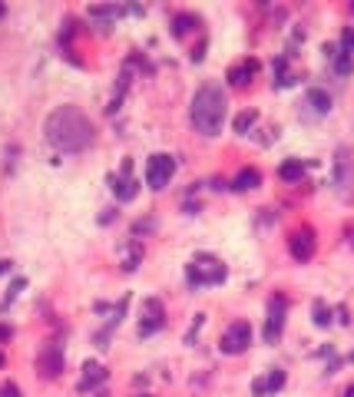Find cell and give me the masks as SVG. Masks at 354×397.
<instances>
[{
	"mask_svg": "<svg viewBox=\"0 0 354 397\" xmlns=\"http://www.w3.org/2000/svg\"><path fill=\"white\" fill-rule=\"evenodd\" d=\"M37 367H40L43 377H56V374H60V371H63V351H60V344H54V341L43 344Z\"/></svg>",
	"mask_w": 354,
	"mask_h": 397,
	"instance_id": "obj_9",
	"label": "cell"
},
{
	"mask_svg": "<svg viewBox=\"0 0 354 397\" xmlns=\"http://www.w3.org/2000/svg\"><path fill=\"white\" fill-rule=\"evenodd\" d=\"M11 269H13V262H0V275H7Z\"/></svg>",
	"mask_w": 354,
	"mask_h": 397,
	"instance_id": "obj_26",
	"label": "cell"
},
{
	"mask_svg": "<svg viewBox=\"0 0 354 397\" xmlns=\"http://www.w3.org/2000/svg\"><path fill=\"white\" fill-rule=\"evenodd\" d=\"M341 50L354 56V27H344L341 30Z\"/></svg>",
	"mask_w": 354,
	"mask_h": 397,
	"instance_id": "obj_22",
	"label": "cell"
},
{
	"mask_svg": "<svg viewBox=\"0 0 354 397\" xmlns=\"http://www.w3.org/2000/svg\"><path fill=\"white\" fill-rule=\"evenodd\" d=\"M193 126L202 133V136H219L222 133V123H226V93L219 83H202L199 93L193 97Z\"/></svg>",
	"mask_w": 354,
	"mask_h": 397,
	"instance_id": "obj_2",
	"label": "cell"
},
{
	"mask_svg": "<svg viewBox=\"0 0 354 397\" xmlns=\"http://www.w3.org/2000/svg\"><path fill=\"white\" fill-rule=\"evenodd\" d=\"M156 328H162V301L159 298H146V305H142L140 331L142 334H152Z\"/></svg>",
	"mask_w": 354,
	"mask_h": 397,
	"instance_id": "obj_12",
	"label": "cell"
},
{
	"mask_svg": "<svg viewBox=\"0 0 354 397\" xmlns=\"http://www.w3.org/2000/svg\"><path fill=\"white\" fill-rule=\"evenodd\" d=\"M248 344H252V328H248V322L228 324L226 334H222V351H226V355H242Z\"/></svg>",
	"mask_w": 354,
	"mask_h": 397,
	"instance_id": "obj_6",
	"label": "cell"
},
{
	"mask_svg": "<svg viewBox=\"0 0 354 397\" xmlns=\"http://www.w3.org/2000/svg\"><path fill=\"white\" fill-rule=\"evenodd\" d=\"M0 17H4V4H0Z\"/></svg>",
	"mask_w": 354,
	"mask_h": 397,
	"instance_id": "obj_28",
	"label": "cell"
},
{
	"mask_svg": "<svg viewBox=\"0 0 354 397\" xmlns=\"http://www.w3.org/2000/svg\"><path fill=\"white\" fill-rule=\"evenodd\" d=\"M0 367H4V355H0Z\"/></svg>",
	"mask_w": 354,
	"mask_h": 397,
	"instance_id": "obj_29",
	"label": "cell"
},
{
	"mask_svg": "<svg viewBox=\"0 0 354 397\" xmlns=\"http://www.w3.org/2000/svg\"><path fill=\"white\" fill-rule=\"evenodd\" d=\"M315 245H318V238H315L312 228H298V232L288 238V252L298 258V262H308V258L315 255Z\"/></svg>",
	"mask_w": 354,
	"mask_h": 397,
	"instance_id": "obj_8",
	"label": "cell"
},
{
	"mask_svg": "<svg viewBox=\"0 0 354 397\" xmlns=\"http://www.w3.org/2000/svg\"><path fill=\"white\" fill-rule=\"evenodd\" d=\"M47 140L60 152H83L93 146V123L80 106H60L47 116Z\"/></svg>",
	"mask_w": 354,
	"mask_h": 397,
	"instance_id": "obj_1",
	"label": "cell"
},
{
	"mask_svg": "<svg viewBox=\"0 0 354 397\" xmlns=\"http://www.w3.org/2000/svg\"><path fill=\"white\" fill-rule=\"evenodd\" d=\"M195 23H199V17H193V13H179V17L172 20V33H176V37H185L189 30H195Z\"/></svg>",
	"mask_w": 354,
	"mask_h": 397,
	"instance_id": "obj_19",
	"label": "cell"
},
{
	"mask_svg": "<svg viewBox=\"0 0 354 397\" xmlns=\"http://www.w3.org/2000/svg\"><path fill=\"white\" fill-rule=\"evenodd\" d=\"M324 54L334 60V73H338V76H348L354 70V56L351 54H344V50H338V54H334V47H324Z\"/></svg>",
	"mask_w": 354,
	"mask_h": 397,
	"instance_id": "obj_18",
	"label": "cell"
},
{
	"mask_svg": "<svg viewBox=\"0 0 354 397\" xmlns=\"http://www.w3.org/2000/svg\"><path fill=\"white\" fill-rule=\"evenodd\" d=\"M315 324H318V328H328V324H331V312H328L324 301H315Z\"/></svg>",
	"mask_w": 354,
	"mask_h": 397,
	"instance_id": "obj_21",
	"label": "cell"
},
{
	"mask_svg": "<svg viewBox=\"0 0 354 397\" xmlns=\"http://www.w3.org/2000/svg\"><path fill=\"white\" fill-rule=\"evenodd\" d=\"M0 394H4V397H20V391H17L13 384H4V387H0Z\"/></svg>",
	"mask_w": 354,
	"mask_h": 397,
	"instance_id": "obj_24",
	"label": "cell"
},
{
	"mask_svg": "<svg viewBox=\"0 0 354 397\" xmlns=\"http://www.w3.org/2000/svg\"><path fill=\"white\" fill-rule=\"evenodd\" d=\"M106 381V367L97 365V361H86L83 365V377H80V391H93Z\"/></svg>",
	"mask_w": 354,
	"mask_h": 397,
	"instance_id": "obj_15",
	"label": "cell"
},
{
	"mask_svg": "<svg viewBox=\"0 0 354 397\" xmlns=\"http://www.w3.org/2000/svg\"><path fill=\"white\" fill-rule=\"evenodd\" d=\"M305 109L312 113V116H328L331 113V97H328V90H308V97H305Z\"/></svg>",
	"mask_w": 354,
	"mask_h": 397,
	"instance_id": "obj_14",
	"label": "cell"
},
{
	"mask_svg": "<svg viewBox=\"0 0 354 397\" xmlns=\"http://www.w3.org/2000/svg\"><path fill=\"white\" fill-rule=\"evenodd\" d=\"M255 73H258V60L255 56H248V60H242V63H236L232 70H228V83L232 86H248L252 80H255Z\"/></svg>",
	"mask_w": 354,
	"mask_h": 397,
	"instance_id": "obj_13",
	"label": "cell"
},
{
	"mask_svg": "<svg viewBox=\"0 0 354 397\" xmlns=\"http://www.w3.org/2000/svg\"><path fill=\"white\" fill-rule=\"evenodd\" d=\"M344 397H354V384H351V387H348V391H344Z\"/></svg>",
	"mask_w": 354,
	"mask_h": 397,
	"instance_id": "obj_27",
	"label": "cell"
},
{
	"mask_svg": "<svg viewBox=\"0 0 354 397\" xmlns=\"http://www.w3.org/2000/svg\"><path fill=\"white\" fill-rule=\"evenodd\" d=\"M226 275H228L226 265H222L219 258H212V255H199L195 262L185 265V279H189L193 288H202V285H222Z\"/></svg>",
	"mask_w": 354,
	"mask_h": 397,
	"instance_id": "obj_3",
	"label": "cell"
},
{
	"mask_svg": "<svg viewBox=\"0 0 354 397\" xmlns=\"http://www.w3.org/2000/svg\"><path fill=\"white\" fill-rule=\"evenodd\" d=\"M106 183H109V189H113V195H116L119 202H133V199H136V193H140L136 176H119V172H109Z\"/></svg>",
	"mask_w": 354,
	"mask_h": 397,
	"instance_id": "obj_11",
	"label": "cell"
},
{
	"mask_svg": "<svg viewBox=\"0 0 354 397\" xmlns=\"http://www.w3.org/2000/svg\"><path fill=\"white\" fill-rule=\"evenodd\" d=\"M172 172H176V159L172 156H166V152H159V156H149V166H146V183H149V189H166V185L172 183Z\"/></svg>",
	"mask_w": 354,
	"mask_h": 397,
	"instance_id": "obj_5",
	"label": "cell"
},
{
	"mask_svg": "<svg viewBox=\"0 0 354 397\" xmlns=\"http://www.w3.org/2000/svg\"><path fill=\"white\" fill-rule=\"evenodd\" d=\"M334 314H338V322H341V324H348V322H351V318H348V308H344V305H341V308H338V312H334Z\"/></svg>",
	"mask_w": 354,
	"mask_h": 397,
	"instance_id": "obj_25",
	"label": "cell"
},
{
	"mask_svg": "<svg viewBox=\"0 0 354 397\" xmlns=\"http://www.w3.org/2000/svg\"><path fill=\"white\" fill-rule=\"evenodd\" d=\"M258 185H262V172L258 169H242L236 179H232V189H236V193H252Z\"/></svg>",
	"mask_w": 354,
	"mask_h": 397,
	"instance_id": "obj_17",
	"label": "cell"
},
{
	"mask_svg": "<svg viewBox=\"0 0 354 397\" xmlns=\"http://www.w3.org/2000/svg\"><path fill=\"white\" fill-rule=\"evenodd\" d=\"M255 119H258L255 109H245V113H238V116H236V133H238V136H245L248 129H252V123H255Z\"/></svg>",
	"mask_w": 354,
	"mask_h": 397,
	"instance_id": "obj_20",
	"label": "cell"
},
{
	"mask_svg": "<svg viewBox=\"0 0 354 397\" xmlns=\"http://www.w3.org/2000/svg\"><path fill=\"white\" fill-rule=\"evenodd\" d=\"M285 314H288V301L281 295H271L269 298V314H265V344H275L285 331Z\"/></svg>",
	"mask_w": 354,
	"mask_h": 397,
	"instance_id": "obj_4",
	"label": "cell"
},
{
	"mask_svg": "<svg viewBox=\"0 0 354 397\" xmlns=\"http://www.w3.org/2000/svg\"><path fill=\"white\" fill-rule=\"evenodd\" d=\"M334 185L341 193H351V185H354V152L351 149H338V156H334Z\"/></svg>",
	"mask_w": 354,
	"mask_h": 397,
	"instance_id": "obj_7",
	"label": "cell"
},
{
	"mask_svg": "<svg viewBox=\"0 0 354 397\" xmlns=\"http://www.w3.org/2000/svg\"><path fill=\"white\" fill-rule=\"evenodd\" d=\"M305 169H308V162H301V159H285L279 166V176H281V183H301L305 179Z\"/></svg>",
	"mask_w": 354,
	"mask_h": 397,
	"instance_id": "obj_16",
	"label": "cell"
},
{
	"mask_svg": "<svg viewBox=\"0 0 354 397\" xmlns=\"http://www.w3.org/2000/svg\"><path fill=\"white\" fill-rule=\"evenodd\" d=\"M23 285H27V279H17V281H13V285H11V291H7V301H4V308H7V305H11V301L17 298V295H20V291H23Z\"/></svg>",
	"mask_w": 354,
	"mask_h": 397,
	"instance_id": "obj_23",
	"label": "cell"
},
{
	"mask_svg": "<svg viewBox=\"0 0 354 397\" xmlns=\"http://www.w3.org/2000/svg\"><path fill=\"white\" fill-rule=\"evenodd\" d=\"M285 381H288V377H285V371H281V367H275V371H269L265 377H255V381H252V394H255V397L279 394L281 387H285Z\"/></svg>",
	"mask_w": 354,
	"mask_h": 397,
	"instance_id": "obj_10",
	"label": "cell"
}]
</instances>
